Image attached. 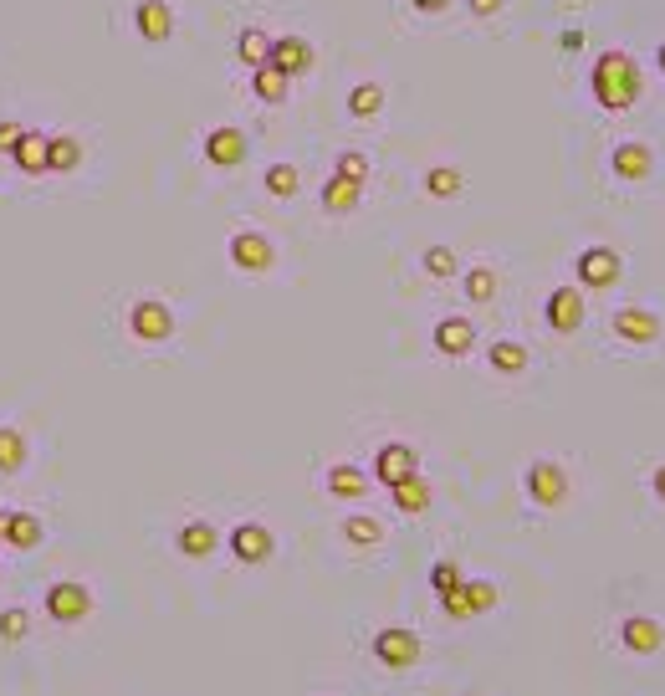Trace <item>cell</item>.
Listing matches in <instances>:
<instances>
[{
	"label": "cell",
	"mask_w": 665,
	"mask_h": 696,
	"mask_svg": "<svg viewBox=\"0 0 665 696\" xmlns=\"http://www.w3.org/2000/svg\"><path fill=\"white\" fill-rule=\"evenodd\" d=\"M527 497L538 502V507H558L568 497V476L558 461H532L527 466Z\"/></svg>",
	"instance_id": "6"
},
{
	"label": "cell",
	"mask_w": 665,
	"mask_h": 696,
	"mask_svg": "<svg viewBox=\"0 0 665 696\" xmlns=\"http://www.w3.org/2000/svg\"><path fill=\"white\" fill-rule=\"evenodd\" d=\"M573 272H579V282L584 287H614L619 282V272H625V267H619V251H609V246H584L579 251V261H573Z\"/></svg>",
	"instance_id": "5"
},
{
	"label": "cell",
	"mask_w": 665,
	"mask_h": 696,
	"mask_svg": "<svg viewBox=\"0 0 665 696\" xmlns=\"http://www.w3.org/2000/svg\"><path fill=\"white\" fill-rule=\"evenodd\" d=\"M231 261L241 272H266L272 267V241H266L261 231H236L231 236Z\"/></svg>",
	"instance_id": "10"
},
{
	"label": "cell",
	"mask_w": 665,
	"mask_h": 696,
	"mask_svg": "<svg viewBox=\"0 0 665 696\" xmlns=\"http://www.w3.org/2000/svg\"><path fill=\"white\" fill-rule=\"evenodd\" d=\"M16 164H21L26 174H47V169H52V139H47V134H21Z\"/></svg>",
	"instance_id": "18"
},
{
	"label": "cell",
	"mask_w": 665,
	"mask_h": 696,
	"mask_svg": "<svg viewBox=\"0 0 665 696\" xmlns=\"http://www.w3.org/2000/svg\"><path fill=\"white\" fill-rule=\"evenodd\" d=\"M584 47V31H563V52H579Z\"/></svg>",
	"instance_id": "41"
},
{
	"label": "cell",
	"mask_w": 665,
	"mask_h": 696,
	"mask_svg": "<svg viewBox=\"0 0 665 696\" xmlns=\"http://www.w3.org/2000/svg\"><path fill=\"white\" fill-rule=\"evenodd\" d=\"M205 159L220 164V169H236L246 159V134L241 128H210L205 134Z\"/></svg>",
	"instance_id": "12"
},
{
	"label": "cell",
	"mask_w": 665,
	"mask_h": 696,
	"mask_svg": "<svg viewBox=\"0 0 665 696\" xmlns=\"http://www.w3.org/2000/svg\"><path fill=\"white\" fill-rule=\"evenodd\" d=\"M543 318L553 333H579L584 328V292L579 287H553L543 302Z\"/></svg>",
	"instance_id": "3"
},
{
	"label": "cell",
	"mask_w": 665,
	"mask_h": 696,
	"mask_svg": "<svg viewBox=\"0 0 665 696\" xmlns=\"http://www.w3.org/2000/svg\"><path fill=\"white\" fill-rule=\"evenodd\" d=\"M364 487H369V476H364L359 466H348V461L328 471V492H333V497H348V502H353V497H364Z\"/></svg>",
	"instance_id": "25"
},
{
	"label": "cell",
	"mask_w": 665,
	"mask_h": 696,
	"mask_svg": "<svg viewBox=\"0 0 665 696\" xmlns=\"http://www.w3.org/2000/svg\"><path fill=\"white\" fill-rule=\"evenodd\" d=\"M589 87H594V98H599L604 113H625V108H635V98H640V62H635L630 52L614 47V52H604V57L594 62Z\"/></svg>",
	"instance_id": "1"
},
{
	"label": "cell",
	"mask_w": 665,
	"mask_h": 696,
	"mask_svg": "<svg viewBox=\"0 0 665 696\" xmlns=\"http://www.w3.org/2000/svg\"><path fill=\"white\" fill-rule=\"evenodd\" d=\"M128 328L133 338H144V343H159L174 333V313L164 308L159 297H144V302H133V313H128Z\"/></svg>",
	"instance_id": "7"
},
{
	"label": "cell",
	"mask_w": 665,
	"mask_h": 696,
	"mask_svg": "<svg viewBox=\"0 0 665 696\" xmlns=\"http://www.w3.org/2000/svg\"><path fill=\"white\" fill-rule=\"evenodd\" d=\"M461 185H466V180H461V169H430V174H425V190H430L435 200L461 195Z\"/></svg>",
	"instance_id": "31"
},
{
	"label": "cell",
	"mask_w": 665,
	"mask_h": 696,
	"mask_svg": "<svg viewBox=\"0 0 665 696\" xmlns=\"http://www.w3.org/2000/svg\"><path fill=\"white\" fill-rule=\"evenodd\" d=\"M236 57L256 72V67H266V62H272V36H266L261 26H246L241 36H236Z\"/></svg>",
	"instance_id": "22"
},
{
	"label": "cell",
	"mask_w": 665,
	"mask_h": 696,
	"mask_svg": "<svg viewBox=\"0 0 665 696\" xmlns=\"http://www.w3.org/2000/svg\"><path fill=\"white\" fill-rule=\"evenodd\" d=\"M87 609H93V594H87V584L62 579V584L47 589V615H52L57 625H77V620H87Z\"/></svg>",
	"instance_id": "2"
},
{
	"label": "cell",
	"mask_w": 665,
	"mask_h": 696,
	"mask_svg": "<svg viewBox=\"0 0 665 696\" xmlns=\"http://www.w3.org/2000/svg\"><path fill=\"white\" fill-rule=\"evenodd\" d=\"M415 11H446V0H410Z\"/></svg>",
	"instance_id": "43"
},
{
	"label": "cell",
	"mask_w": 665,
	"mask_h": 696,
	"mask_svg": "<svg viewBox=\"0 0 665 696\" xmlns=\"http://www.w3.org/2000/svg\"><path fill=\"white\" fill-rule=\"evenodd\" d=\"M415 471H420V461H415V451H410V446H399V441L379 446V456H374V476H379L384 487L405 482V476H415Z\"/></svg>",
	"instance_id": "11"
},
{
	"label": "cell",
	"mask_w": 665,
	"mask_h": 696,
	"mask_svg": "<svg viewBox=\"0 0 665 696\" xmlns=\"http://www.w3.org/2000/svg\"><path fill=\"white\" fill-rule=\"evenodd\" d=\"M466 6H471V16H497L502 0H466Z\"/></svg>",
	"instance_id": "40"
},
{
	"label": "cell",
	"mask_w": 665,
	"mask_h": 696,
	"mask_svg": "<svg viewBox=\"0 0 665 696\" xmlns=\"http://www.w3.org/2000/svg\"><path fill=\"white\" fill-rule=\"evenodd\" d=\"M272 533L261 528V522H241V528H231V553L241 558V563H266L272 558Z\"/></svg>",
	"instance_id": "13"
},
{
	"label": "cell",
	"mask_w": 665,
	"mask_h": 696,
	"mask_svg": "<svg viewBox=\"0 0 665 696\" xmlns=\"http://www.w3.org/2000/svg\"><path fill=\"white\" fill-rule=\"evenodd\" d=\"M614 333L625 338V343H655V333H660V318L655 313H645V308H619L614 313Z\"/></svg>",
	"instance_id": "16"
},
{
	"label": "cell",
	"mask_w": 665,
	"mask_h": 696,
	"mask_svg": "<svg viewBox=\"0 0 665 696\" xmlns=\"http://www.w3.org/2000/svg\"><path fill=\"white\" fill-rule=\"evenodd\" d=\"M435 348H440V354H451V359L471 354V348H476L471 318H440V323H435Z\"/></svg>",
	"instance_id": "15"
},
{
	"label": "cell",
	"mask_w": 665,
	"mask_h": 696,
	"mask_svg": "<svg viewBox=\"0 0 665 696\" xmlns=\"http://www.w3.org/2000/svg\"><path fill=\"white\" fill-rule=\"evenodd\" d=\"M133 26H139L144 41H169V31H174V11L164 6V0H139V6H133Z\"/></svg>",
	"instance_id": "14"
},
{
	"label": "cell",
	"mask_w": 665,
	"mask_h": 696,
	"mask_svg": "<svg viewBox=\"0 0 665 696\" xmlns=\"http://www.w3.org/2000/svg\"><path fill=\"white\" fill-rule=\"evenodd\" d=\"M461 599H466L471 615H486V609L497 604V584L492 579H461Z\"/></svg>",
	"instance_id": "28"
},
{
	"label": "cell",
	"mask_w": 665,
	"mask_h": 696,
	"mask_svg": "<svg viewBox=\"0 0 665 696\" xmlns=\"http://www.w3.org/2000/svg\"><path fill=\"white\" fill-rule=\"evenodd\" d=\"M0 543L16 548V553H31V548L41 543V522H36L31 512H11V522H6V533H0Z\"/></svg>",
	"instance_id": "21"
},
{
	"label": "cell",
	"mask_w": 665,
	"mask_h": 696,
	"mask_svg": "<svg viewBox=\"0 0 665 696\" xmlns=\"http://www.w3.org/2000/svg\"><path fill=\"white\" fill-rule=\"evenodd\" d=\"M266 67H277L282 77H302V72H313V47H307L302 36H277L272 41V62Z\"/></svg>",
	"instance_id": "9"
},
{
	"label": "cell",
	"mask_w": 665,
	"mask_h": 696,
	"mask_svg": "<svg viewBox=\"0 0 665 696\" xmlns=\"http://www.w3.org/2000/svg\"><path fill=\"white\" fill-rule=\"evenodd\" d=\"M343 538H348V543H359V548H374V543L384 538V528H379V517H364V512H359V517H348V522H343Z\"/></svg>",
	"instance_id": "30"
},
{
	"label": "cell",
	"mask_w": 665,
	"mask_h": 696,
	"mask_svg": "<svg viewBox=\"0 0 665 696\" xmlns=\"http://www.w3.org/2000/svg\"><path fill=\"white\" fill-rule=\"evenodd\" d=\"M614 174H619V180H645V174H650V149L640 144V139H625V144H619L614 149Z\"/></svg>",
	"instance_id": "17"
},
{
	"label": "cell",
	"mask_w": 665,
	"mask_h": 696,
	"mask_svg": "<svg viewBox=\"0 0 665 696\" xmlns=\"http://www.w3.org/2000/svg\"><path fill=\"white\" fill-rule=\"evenodd\" d=\"M486 359H492V369H497V374H522V369H527V348H522V343H512V338H502V343L486 348Z\"/></svg>",
	"instance_id": "26"
},
{
	"label": "cell",
	"mask_w": 665,
	"mask_h": 696,
	"mask_svg": "<svg viewBox=\"0 0 665 696\" xmlns=\"http://www.w3.org/2000/svg\"><path fill=\"white\" fill-rule=\"evenodd\" d=\"M77 164H82V144H77V139H52V169L67 174V169H77Z\"/></svg>",
	"instance_id": "35"
},
{
	"label": "cell",
	"mask_w": 665,
	"mask_h": 696,
	"mask_svg": "<svg viewBox=\"0 0 665 696\" xmlns=\"http://www.w3.org/2000/svg\"><path fill=\"white\" fill-rule=\"evenodd\" d=\"M466 297L471 302H492L497 297V272L492 267H471L466 272Z\"/></svg>",
	"instance_id": "32"
},
{
	"label": "cell",
	"mask_w": 665,
	"mask_h": 696,
	"mask_svg": "<svg viewBox=\"0 0 665 696\" xmlns=\"http://www.w3.org/2000/svg\"><path fill=\"white\" fill-rule=\"evenodd\" d=\"M261 185L272 190L277 200H287V195H297V185H302V174H297V164H272L261 174Z\"/></svg>",
	"instance_id": "29"
},
{
	"label": "cell",
	"mask_w": 665,
	"mask_h": 696,
	"mask_svg": "<svg viewBox=\"0 0 665 696\" xmlns=\"http://www.w3.org/2000/svg\"><path fill=\"white\" fill-rule=\"evenodd\" d=\"M420 650H425V645H420L415 630H399V625H394V630H379V635H374V656H379L389 671L415 666V661H420Z\"/></svg>",
	"instance_id": "4"
},
{
	"label": "cell",
	"mask_w": 665,
	"mask_h": 696,
	"mask_svg": "<svg viewBox=\"0 0 665 696\" xmlns=\"http://www.w3.org/2000/svg\"><path fill=\"white\" fill-rule=\"evenodd\" d=\"M6 522H11V507H0V533H6Z\"/></svg>",
	"instance_id": "44"
},
{
	"label": "cell",
	"mask_w": 665,
	"mask_h": 696,
	"mask_svg": "<svg viewBox=\"0 0 665 696\" xmlns=\"http://www.w3.org/2000/svg\"><path fill=\"white\" fill-rule=\"evenodd\" d=\"M425 272L430 277H456V251L451 246H430L425 251Z\"/></svg>",
	"instance_id": "36"
},
{
	"label": "cell",
	"mask_w": 665,
	"mask_h": 696,
	"mask_svg": "<svg viewBox=\"0 0 665 696\" xmlns=\"http://www.w3.org/2000/svg\"><path fill=\"white\" fill-rule=\"evenodd\" d=\"M655 62H660V72H665V41H660V52H655Z\"/></svg>",
	"instance_id": "45"
},
{
	"label": "cell",
	"mask_w": 665,
	"mask_h": 696,
	"mask_svg": "<svg viewBox=\"0 0 665 696\" xmlns=\"http://www.w3.org/2000/svg\"><path fill=\"white\" fill-rule=\"evenodd\" d=\"M21 134H26V128H16V123H0V154H16Z\"/></svg>",
	"instance_id": "39"
},
{
	"label": "cell",
	"mask_w": 665,
	"mask_h": 696,
	"mask_svg": "<svg viewBox=\"0 0 665 696\" xmlns=\"http://www.w3.org/2000/svg\"><path fill=\"white\" fill-rule=\"evenodd\" d=\"M619 640H625L630 656H655V650L665 645V625L650 620V615H630L625 625H619Z\"/></svg>",
	"instance_id": "8"
},
{
	"label": "cell",
	"mask_w": 665,
	"mask_h": 696,
	"mask_svg": "<svg viewBox=\"0 0 665 696\" xmlns=\"http://www.w3.org/2000/svg\"><path fill=\"white\" fill-rule=\"evenodd\" d=\"M287 82H292V77H282L277 67H256V72H251V93H256L261 103H287Z\"/></svg>",
	"instance_id": "24"
},
{
	"label": "cell",
	"mask_w": 665,
	"mask_h": 696,
	"mask_svg": "<svg viewBox=\"0 0 665 696\" xmlns=\"http://www.w3.org/2000/svg\"><path fill=\"white\" fill-rule=\"evenodd\" d=\"M359 195H364V185H353V180H343V174H333V180L323 185V210L343 215V210L359 205Z\"/></svg>",
	"instance_id": "23"
},
{
	"label": "cell",
	"mask_w": 665,
	"mask_h": 696,
	"mask_svg": "<svg viewBox=\"0 0 665 696\" xmlns=\"http://www.w3.org/2000/svg\"><path fill=\"white\" fill-rule=\"evenodd\" d=\"M26 630H31L26 609H6V615H0V640H26Z\"/></svg>",
	"instance_id": "38"
},
{
	"label": "cell",
	"mask_w": 665,
	"mask_h": 696,
	"mask_svg": "<svg viewBox=\"0 0 665 696\" xmlns=\"http://www.w3.org/2000/svg\"><path fill=\"white\" fill-rule=\"evenodd\" d=\"M215 528H210V522H185V528L180 533H174V548H180L185 558H210L215 553Z\"/></svg>",
	"instance_id": "19"
},
{
	"label": "cell",
	"mask_w": 665,
	"mask_h": 696,
	"mask_svg": "<svg viewBox=\"0 0 665 696\" xmlns=\"http://www.w3.org/2000/svg\"><path fill=\"white\" fill-rule=\"evenodd\" d=\"M430 589H435L440 599H446V594H456V589H461V569H456L451 558H440L435 569H430Z\"/></svg>",
	"instance_id": "33"
},
{
	"label": "cell",
	"mask_w": 665,
	"mask_h": 696,
	"mask_svg": "<svg viewBox=\"0 0 665 696\" xmlns=\"http://www.w3.org/2000/svg\"><path fill=\"white\" fill-rule=\"evenodd\" d=\"M333 174H343V180H353V185H364V180H369V159L348 149V154H338V169H333Z\"/></svg>",
	"instance_id": "37"
},
{
	"label": "cell",
	"mask_w": 665,
	"mask_h": 696,
	"mask_svg": "<svg viewBox=\"0 0 665 696\" xmlns=\"http://www.w3.org/2000/svg\"><path fill=\"white\" fill-rule=\"evenodd\" d=\"M389 497H394V507H399V512H410V517H415V512H425V507H430V482L415 471V476H405V482H394V487H389Z\"/></svg>",
	"instance_id": "20"
},
{
	"label": "cell",
	"mask_w": 665,
	"mask_h": 696,
	"mask_svg": "<svg viewBox=\"0 0 665 696\" xmlns=\"http://www.w3.org/2000/svg\"><path fill=\"white\" fill-rule=\"evenodd\" d=\"M21 461H26V441L16 430H0V471H21Z\"/></svg>",
	"instance_id": "34"
},
{
	"label": "cell",
	"mask_w": 665,
	"mask_h": 696,
	"mask_svg": "<svg viewBox=\"0 0 665 696\" xmlns=\"http://www.w3.org/2000/svg\"><path fill=\"white\" fill-rule=\"evenodd\" d=\"M650 487H655V497L665 502V466H655V471H650Z\"/></svg>",
	"instance_id": "42"
},
{
	"label": "cell",
	"mask_w": 665,
	"mask_h": 696,
	"mask_svg": "<svg viewBox=\"0 0 665 696\" xmlns=\"http://www.w3.org/2000/svg\"><path fill=\"white\" fill-rule=\"evenodd\" d=\"M379 108H384V87H379V82H359V87L348 93V113H353V118H374Z\"/></svg>",
	"instance_id": "27"
}]
</instances>
